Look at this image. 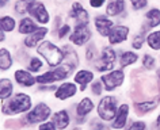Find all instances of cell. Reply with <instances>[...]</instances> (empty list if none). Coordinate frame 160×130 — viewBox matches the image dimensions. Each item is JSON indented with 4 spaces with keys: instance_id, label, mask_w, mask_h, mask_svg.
<instances>
[{
    "instance_id": "obj_15",
    "label": "cell",
    "mask_w": 160,
    "mask_h": 130,
    "mask_svg": "<svg viewBox=\"0 0 160 130\" xmlns=\"http://www.w3.org/2000/svg\"><path fill=\"white\" fill-rule=\"evenodd\" d=\"M52 122L56 125V128L58 130H65L71 123L69 113H68L65 108L58 110V111H56L53 115H52Z\"/></svg>"
},
{
    "instance_id": "obj_5",
    "label": "cell",
    "mask_w": 160,
    "mask_h": 130,
    "mask_svg": "<svg viewBox=\"0 0 160 130\" xmlns=\"http://www.w3.org/2000/svg\"><path fill=\"white\" fill-rule=\"evenodd\" d=\"M69 72H72V69L67 64H62L54 68L53 70H48V72L38 75L37 76V83L38 84H52V83L60 81V80H65L68 77Z\"/></svg>"
},
{
    "instance_id": "obj_29",
    "label": "cell",
    "mask_w": 160,
    "mask_h": 130,
    "mask_svg": "<svg viewBox=\"0 0 160 130\" xmlns=\"http://www.w3.org/2000/svg\"><path fill=\"white\" fill-rule=\"evenodd\" d=\"M33 2L34 0H18V2L15 3V12H18L21 15L29 12L30 6H31V3Z\"/></svg>"
},
{
    "instance_id": "obj_42",
    "label": "cell",
    "mask_w": 160,
    "mask_h": 130,
    "mask_svg": "<svg viewBox=\"0 0 160 130\" xmlns=\"http://www.w3.org/2000/svg\"><path fill=\"white\" fill-rule=\"evenodd\" d=\"M8 3V0H2V3H0V6L2 7H4V4H7Z\"/></svg>"
},
{
    "instance_id": "obj_28",
    "label": "cell",
    "mask_w": 160,
    "mask_h": 130,
    "mask_svg": "<svg viewBox=\"0 0 160 130\" xmlns=\"http://www.w3.org/2000/svg\"><path fill=\"white\" fill-rule=\"evenodd\" d=\"M0 27L2 31H12L15 29V19L12 17H2L0 19Z\"/></svg>"
},
{
    "instance_id": "obj_44",
    "label": "cell",
    "mask_w": 160,
    "mask_h": 130,
    "mask_svg": "<svg viewBox=\"0 0 160 130\" xmlns=\"http://www.w3.org/2000/svg\"><path fill=\"white\" fill-rule=\"evenodd\" d=\"M73 130H80V129H73Z\"/></svg>"
},
{
    "instance_id": "obj_41",
    "label": "cell",
    "mask_w": 160,
    "mask_h": 130,
    "mask_svg": "<svg viewBox=\"0 0 160 130\" xmlns=\"http://www.w3.org/2000/svg\"><path fill=\"white\" fill-rule=\"evenodd\" d=\"M155 129L160 130V114L158 115V118H156V121H155Z\"/></svg>"
},
{
    "instance_id": "obj_26",
    "label": "cell",
    "mask_w": 160,
    "mask_h": 130,
    "mask_svg": "<svg viewBox=\"0 0 160 130\" xmlns=\"http://www.w3.org/2000/svg\"><path fill=\"white\" fill-rule=\"evenodd\" d=\"M137 60H138V54H136L133 52H123L121 54V57H119V65L122 68H125V66H129L132 64H134V62H137Z\"/></svg>"
},
{
    "instance_id": "obj_38",
    "label": "cell",
    "mask_w": 160,
    "mask_h": 130,
    "mask_svg": "<svg viewBox=\"0 0 160 130\" xmlns=\"http://www.w3.org/2000/svg\"><path fill=\"white\" fill-rule=\"evenodd\" d=\"M91 128H92V130H109L101 121H97V122H94V123H91Z\"/></svg>"
},
{
    "instance_id": "obj_14",
    "label": "cell",
    "mask_w": 160,
    "mask_h": 130,
    "mask_svg": "<svg viewBox=\"0 0 160 130\" xmlns=\"http://www.w3.org/2000/svg\"><path fill=\"white\" fill-rule=\"evenodd\" d=\"M128 35H129V27L128 26H114L113 30H111L109 38V43L110 45H118L123 41L128 39Z\"/></svg>"
},
{
    "instance_id": "obj_22",
    "label": "cell",
    "mask_w": 160,
    "mask_h": 130,
    "mask_svg": "<svg viewBox=\"0 0 160 130\" xmlns=\"http://www.w3.org/2000/svg\"><path fill=\"white\" fill-rule=\"evenodd\" d=\"M12 92H14L12 81H11L10 79L3 77L2 80H0V99H2V102L8 100L11 95H12Z\"/></svg>"
},
{
    "instance_id": "obj_35",
    "label": "cell",
    "mask_w": 160,
    "mask_h": 130,
    "mask_svg": "<svg viewBox=\"0 0 160 130\" xmlns=\"http://www.w3.org/2000/svg\"><path fill=\"white\" fill-rule=\"evenodd\" d=\"M130 3H132L133 10H141L144 7H147L148 0H130Z\"/></svg>"
},
{
    "instance_id": "obj_2",
    "label": "cell",
    "mask_w": 160,
    "mask_h": 130,
    "mask_svg": "<svg viewBox=\"0 0 160 130\" xmlns=\"http://www.w3.org/2000/svg\"><path fill=\"white\" fill-rule=\"evenodd\" d=\"M37 53L41 54L45 58V61L52 68H57L65 60V52L62 49H60L58 46H56L50 41H45V42L39 43L37 48Z\"/></svg>"
},
{
    "instance_id": "obj_43",
    "label": "cell",
    "mask_w": 160,
    "mask_h": 130,
    "mask_svg": "<svg viewBox=\"0 0 160 130\" xmlns=\"http://www.w3.org/2000/svg\"><path fill=\"white\" fill-rule=\"evenodd\" d=\"M159 61H160V60H159ZM158 77H159V80H160V69L158 70Z\"/></svg>"
},
{
    "instance_id": "obj_25",
    "label": "cell",
    "mask_w": 160,
    "mask_h": 130,
    "mask_svg": "<svg viewBox=\"0 0 160 130\" xmlns=\"http://www.w3.org/2000/svg\"><path fill=\"white\" fill-rule=\"evenodd\" d=\"M147 45L152 50H160V30L152 31L147 35Z\"/></svg>"
},
{
    "instance_id": "obj_6",
    "label": "cell",
    "mask_w": 160,
    "mask_h": 130,
    "mask_svg": "<svg viewBox=\"0 0 160 130\" xmlns=\"http://www.w3.org/2000/svg\"><path fill=\"white\" fill-rule=\"evenodd\" d=\"M101 81L103 87H105V91L111 92L123 84V81H125V73H123L122 69H114L111 72L102 75Z\"/></svg>"
},
{
    "instance_id": "obj_39",
    "label": "cell",
    "mask_w": 160,
    "mask_h": 130,
    "mask_svg": "<svg viewBox=\"0 0 160 130\" xmlns=\"http://www.w3.org/2000/svg\"><path fill=\"white\" fill-rule=\"evenodd\" d=\"M87 60L91 61V60H94V57H95V46L94 45H90L88 46V49H87Z\"/></svg>"
},
{
    "instance_id": "obj_10",
    "label": "cell",
    "mask_w": 160,
    "mask_h": 130,
    "mask_svg": "<svg viewBox=\"0 0 160 130\" xmlns=\"http://www.w3.org/2000/svg\"><path fill=\"white\" fill-rule=\"evenodd\" d=\"M76 92H78L76 83L65 81L57 87V89L54 91V98L58 100H67V99H69V98L75 96Z\"/></svg>"
},
{
    "instance_id": "obj_11",
    "label": "cell",
    "mask_w": 160,
    "mask_h": 130,
    "mask_svg": "<svg viewBox=\"0 0 160 130\" xmlns=\"http://www.w3.org/2000/svg\"><path fill=\"white\" fill-rule=\"evenodd\" d=\"M129 111H130L129 104L123 103V104L119 106L117 115H115L113 122H111V128L115 129V130H119V129L125 128L126 122H128V119H129Z\"/></svg>"
},
{
    "instance_id": "obj_33",
    "label": "cell",
    "mask_w": 160,
    "mask_h": 130,
    "mask_svg": "<svg viewBox=\"0 0 160 130\" xmlns=\"http://www.w3.org/2000/svg\"><path fill=\"white\" fill-rule=\"evenodd\" d=\"M103 89H105V87H103L101 80H99V81H94L92 85H91V91H92V94H94V95H97V96L102 95Z\"/></svg>"
},
{
    "instance_id": "obj_7",
    "label": "cell",
    "mask_w": 160,
    "mask_h": 130,
    "mask_svg": "<svg viewBox=\"0 0 160 130\" xmlns=\"http://www.w3.org/2000/svg\"><path fill=\"white\" fill-rule=\"evenodd\" d=\"M115 60H117V54L113 49L110 48H106L102 50V54L99 57V60L95 62V68L99 72H111L114 70V64H115Z\"/></svg>"
},
{
    "instance_id": "obj_24",
    "label": "cell",
    "mask_w": 160,
    "mask_h": 130,
    "mask_svg": "<svg viewBox=\"0 0 160 130\" xmlns=\"http://www.w3.org/2000/svg\"><path fill=\"white\" fill-rule=\"evenodd\" d=\"M145 21L148 29H155L160 26V8H152L145 14Z\"/></svg>"
},
{
    "instance_id": "obj_19",
    "label": "cell",
    "mask_w": 160,
    "mask_h": 130,
    "mask_svg": "<svg viewBox=\"0 0 160 130\" xmlns=\"http://www.w3.org/2000/svg\"><path fill=\"white\" fill-rule=\"evenodd\" d=\"M94 108H95V104L92 99L91 98H83L78 103V106H76V114H78V117L86 118L88 114L92 113Z\"/></svg>"
},
{
    "instance_id": "obj_30",
    "label": "cell",
    "mask_w": 160,
    "mask_h": 130,
    "mask_svg": "<svg viewBox=\"0 0 160 130\" xmlns=\"http://www.w3.org/2000/svg\"><path fill=\"white\" fill-rule=\"evenodd\" d=\"M42 61L39 60L38 57H33L29 62V70L30 72H38V70L42 69Z\"/></svg>"
},
{
    "instance_id": "obj_32",
    "label": "cell",
    "mask_w": 160,
    "mask_h": 130,
    "mask_svg": "<svg viewBox=\"0 0 160 130\" xmlns=\"http://www.w3.org/2000/svg\"><path fill=\"white\" fill-rule=\"evenodd\" d=\"M126 130H147V123L144 121H133Z\"/></svg>"
},
{
    "instance_id": "obj_4",
    "label": "cell",
    "mask_w": 160,
    "mask_h": 130,
    "mask_svg": "<svg viewBox=\"0 0 160 130\" xmlns=\"http://www.w3.org/2000/svg\"><path fill=\"white\" fill-rule=\"evenodd\" d=\"M52 115V108L43 102H39L26 114V117L23 119H26L27 123L30 125H41L43 122L49 121V118Z\"/></svg>"
},
{
    "instance_id": "obj_3",
    "label": "cell",
    "mask_w": 160,
    "mask_h": 130,
    "mask_svg": "<svg viewBox=\"0 0 160 130\" xmlns=\"http://www.w3.org/2000/svg\"><path fill=\"white\" fill-rule=\"evenodd\" d=\"M118 108L119 106H118L117 98L107 95V96H103L99 100V103L97 106V113H98V117L103 122H113V119L118 113Z\"/></svg>"
},
{
    "instance_id": "obj_34",
    "label": "cell",
    "mask_w": 160,
    "mask_h": 130,
    "mask_svg": "<svg viewBox=\"0 0 160 130\" xmlns=\"http://www.w3.org/2000/svg\"><path fill=\"white\" fill-rule=\"evenodd\" d=\"M142 43H144V35L142 34H137L133 38V43H132V46H133L134 49L138 50V49L142 48Z\"/></svg>"
},
{
    "instance_id": "obj_16",
    "label": "cell",
    "mask_w": 160,
    "mask_h": 130,
    "mask_svg": "<svg viewBox=\"0 0 160 130\" xmlns=\"http://www.w3.org/2000/svg\"><path fill=\"white\" fill-rule=\"evenodd\" d=\"M92 80H94V73L87 69L79 70L73 76V83L80 85V91H84L87 88V85H88L90 83H92Z\"/></svg>"
},
{
    "instance_id": "obj_20",
    "label": "cell",
    "mask_w": 160,
    "mask_h": 130,
    "mask_svg": "<svg viewBox=\"0 0 160 130\" xmlns=\"http://www.w3.org/2000/svg\"><path fill=\"white\" fill-rule=\"evenodd\" d=\"M48 34V29L46 27H39L37 31H34L33 34L27 35L25 38V45L27 48H35V46L38 45V42H41L43 38H45V35Z\"/></svg>"
},
{
    "instance_id": "obj_36",
    "label": "cell",
    "mask_w": 160,
    "mask_h": 130,
    "mask_svg": "<svg viewBox=\"0 0 160 130\" xmlns=\"http://www.w3.org/2000/svg\"><path fill=\"white\" fill-rule=\"evenodd\" d=\"M38 130H58V129L56 128V125L52 121H46L38 126Z\"/></svg>"
},
{
    "instance_id": "obj_9",
    "label": "cell",
    "mask_w": 160,
    "mask_h": 130,
    "mask_svg": "<svg viewBox=\"0 0 160 130\" xmlns=\"http://www.w3.org/2000/svg\"><path fill=\"white\" fill-rule=\"evenodd\" d=\"M29 14L38 23H41V25H46V23H49V21H50V17H49V12L46 11V7L43 6V3L37 2V0H34V2L31 3Z\"/></svg>"
},
{
    "instance_id": "obj_40",
    "label": "cell",
    "mask_w": 160,
    "mask_h": 130,
    "mask_svg": "<svg viewBox=\"0 0 160 130\" xmlns=\"http://www.w3.org/2000/svg\"><path fill=\"white\" fill-rule=\"evenodd\" d=\"M106 0H90V6L94 7V8H99V7H102L105 4Z\"/></svg>"
},
{
    "instance_id": "obj_31",
    "label": "cell",
    "mask_w": 160,
    "mask_h": 130,
    "mask_svg": "<svg viewBox=\"0 0 160 130\" xmlns=\"http://www.w3.org/2000/svg\"><path fill=\"white\" fill-rule=\"evenodd\" d=\"M155 58L151 56V54H144V57H142V65H144V68H147L148 70H152V69H155Z\"/></svg>"
},
{
    "instance_id": "obj_8",
    "label": "cell",
    "mask_w": 160,
    "mask_h": 130,
    "mask_svg": "<svg viewBox=\"0 0 160 130\" xmlns=\"http://www.w3.org/2000/svg\"><path fill=\"white\" fill-rule=\"evenodd\" d=\"M91 37H92V34H91L90 29L86 25H76L73 29V33L69 35V39L73 45L82 46V45H86L91 39Z\"/></svg>"
},
{
    "instance_id": "obj_27",
    "label": "cell",
    "mask_w": 160,
    "mask_h": 130,
    "mask_svg": "<svg viewBox=\"0 0 160 130\" xmlns=\"http://www.w3.org/2000/svg\"><path fill=\"white\" fill-rule=\"evenodd\" d=\"M12 65V58L11 54L7 49H2L0 50V69L2 70H8Z\"/></svg>"
},
{
    "instance_id": "obj_23",
    "label": "cell",
    "mask_w": 160,
    "mask_h": 130,
    "mask_svg": "<svg viewBox=\"0 0 160 130\" xmlns=\"http://www.w3.org/2000/svg\"><path fill=\"white\" fill-rule=\"evenodd\" d=\"M39 29L38 25H35V22H33V19L31 18H23L21 23H19V33L21 34H26V35H30L33 34L34 31H37Z\"/></svg>"
},
{
    "instance_id": "obj_12",
    "label": "cell",
    "mask_w": 160,
    "mask_h": 130,
    "mask_svg": "<svg viewBox=\"0 0 160 130\" xmlns=\"http://www.w3.org/2000/svg\"><path fill=\"white\" fill-rule=\"evenodd\" d=\"M69 17L73 18L75 21H78V25H88L90 22V17H88V12L86 11V8L80 4L79 2H75L71 7V12H69Z\"/></svg>"
},
{
    "instance_id": "obj_21",
    "label": "cell",
    "mask_w": 160,
    "mask_h": 130,
    "mask_svg": "<svg viewBox=\"0 0 160 130\" xmlns=\"http://www.w3.org/2000/svg\"><path fill=\"white\" fill-rule=\"evenodd\" d=\"M126 8L125 0H111L106 7V14L109 17H118L121 15Z\"/></svg>"
},
{
    "instance_id": "obj_17",
    "label": "cell",
    "mask_w": 160,
    "mask_h": 130,
    "mask_svg": "<svg viewBox=\"0 0 160 130\" xmlns=\"http://www.w3.org/2000/svg\"><path fill=\"white\" fill-rule=\"evenodd\" d=\"M95 27H97L98 33L101 34L102 37H109L111 30H113V27H114V23L111 22L109 18L101 15V17L95 18Z\"/></svg>"
},
{
    "instance_id": "obj_1",
    "label": "cell",
    "mask_w": 160,
    "mask_h": 130,
    "mask_svg": "<svg viewBox=\"0 0 160 130\" xmlns=\"http://www.w3.org/2000/svg\"><path fill=\"white\" fill-rule=\"evenodd\" d=\"M31 106H33L31 96L23 92H18L8 100L3 102L2 113L6 115H19L23 113H29L33 108Z\"/></svg>"
},
{
    "instance_id": "obj_37",
    "label": "cell",
    "mask_w": 160,
    "mask_h": 130,
    "mask_svg": "<svg viewBox=\"0 0 160 130\" xmlns=\"http://www.w3.org/2000/svg\"><path fill=\"white\" fill-rule=\"evenodd\" d=\"M69 31H71V27L68 26V25H64L61 29L58 30V38H60V39H62L68 33H69Z\"/></svg>"
},
{
    "instance_id": "obj_18",
    "label": "cell",
    "mask_w": 160,
    "mask_h": 130,
    "mask_svg": "<svg viewBox=\"0 0 160 130\" xmlns=\"http://www.w3.org/2000/svg\"><path fill=\"white\" fill-rule=\"evenodd\" d=\"M160 102V98L156 96L153 99H148L147 102H134V107H136V111H137L138 115H144L147 113H151L152 110L156 108V106L159 104Z\"/></svg>"
},
{
    "instance_id": "obj_13",
    "label": "cell",
    "mask_w": 160,
    "mask_h": 130,
    "mask_svg": "<svg viewBox=\"0 0 160 130\" xmlns=\"http://www.w3.org/2000/svg\"><path fill=\"white\" fill-rule=\"evenodd\" d=\"M14 77H15L17 84H19L21 87H25V88H30V87H33L37 83V77H34L30 73V70H26V69L15 70Z\"/></svg>"
}]
</instances>
